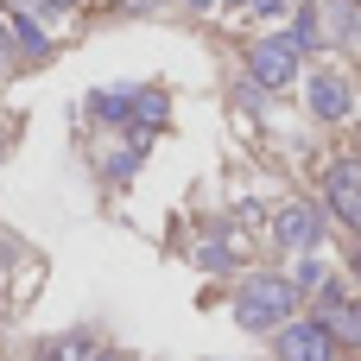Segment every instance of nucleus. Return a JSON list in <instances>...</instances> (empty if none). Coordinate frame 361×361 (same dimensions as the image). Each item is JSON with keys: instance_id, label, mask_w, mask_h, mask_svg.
<instances>
[{"instance_id": "423d86ee", "label": "nucleus", "mask_w": 361, "mask_h": 361, "mask_svg": "<svg viewBox=\"0 0 361 361\" xmlns=\"http://www.w3.org/2000/svg\"><path fill=\"white\" fill-rule=\"evenodd\" d=\"M349 102H355V95H349V82H343V76H330V70H324V76H311V114H317V121H343V114H349Z\"/></svg>"}, {"instance_id": "f8f14e48", "label": "nucleus", "mask_w": 361, "mask_h": 361, "mask_svg": "<svg viewBox=\"0 0 361 361\" xmlns=\"http://www.w3.org/2000/svg\"><path fill=\"white\" fill-rule=\"evenodd\" d=\"M311 286H324V267H317V260H305V267H298V292H311Z\"/></svg>"}, {"instance_id": "2eb2a0df", "label": "nucleus", "mask_w": 361, "mask_h": 361, "mask_svg": "<svg viewBox=\"0 0 361 361\" xmlns=\"http://www.w3.org/2000/svg\"><path fill=\"white\" fill-rule=\"evenodd\" d=\"M32 6H51V13H70L76 0H32Z\"/></svg>"}, {"instance_id": "4468645a", "label": "nucleus", "mask_w": 361, "mask_h": 361, "mask_svg": "<svg viewBox=\"0 0 361 361\" xmlns=\"http://www.w3.org/2000/svg\"><path fill=\"white\" fill-rule=\"evenodd\" d=\"M13 44H19V38H13V19H6V13H0V63H6V57H13Z\"/></svg>"}, {"instance_id": "7ed1b4c3", "label": "nucleus", "mask_w": 361, "mask_h": 361, "mask_svg": "<svg viewBox=\"0 0 361 361\" xmlns=\"http://www.w3.org/2000/svg\"><path fill=\"white\" fill-rule=\"evenodd\" d=\"M273 241L292 247V254H317V241H324V216H317V203H279V216H273Z\"/></svg>"}, {"instance_id": "0eeeda50", "label": "nucleus", "mask_w": 361, "mask_h": 361, "mask_svg": "<svg viewBox=\"0 0 361 361\" xmlns=\"http://www.w3.org/2000/svg\"><path fill=\"white\" fill-rule=\"evenodd\" d=\"M317 324H324V330H330L336 343H361V311L349 305V298H343V292H330V298H324Z\"/></svg>"}, {"instance_id": "dca6fc26", "label": "nucleus", "mask_w": 361, "mask_h": 361, "mask_svg": "<svg viewBox=\"0 0 361 361\" xmlns=\"http://www.w3.org/2000/svg\"><path fill=\"white\" fill-rule=\"evenodd\" d=\"M184 6H190V13H209V6H216V0H184Z\"/></svg>"}, {"instance_id": "20e7f679", "label": "nucleus", "mask_w": 361, "mask_h": 361, "mask_svg": "<svg viewBox=\"0 0 361 361\" xmlns=\"http://www.w3.org/2000/svg\"><path fill=\"white\" fill-rule=\"evenodd\" d=\"M273 349H279V361H330L336 355V336H330L317 317H311V324L292 317V324H279V343H273Z\"/></svg>"}, {"instance_id": "6e6552de", "label": "nucleus", "mask_w": 361, "mask_h": 361, "mask_svg": "<svg viewBox=\"0 0 361 361\" xmlns=\"http://www.w3.org/2000/svg\"><path fill=\"white\" fill-rule=\"evenodd\" d=\"M6 19H13V38H19V51H32V57H38V51H44V32H38L25 13H6Z\"/></svg>"}, {"instance_id": "f03ea898", "label": "nucleus", "mask_w": 361, "mask_h": 361, "mask_svg": "<svg viewBox=\"0 0 361 361\" xmlns=\"http://www.w3.org/2000/svg\"><path fill=\"white\" fill-rule=\"evenodd\" d=\"M298 38L292 32H273V38H254L247 44V76L260 82V89H286L292 76H298Z\"/></svg>"}, {"instance_id": "ddd939ff", "label": "nucleus", "mask_w": 361, "mask_h": 361, "mask_svg": "<svg viewBox=\"0 0 361 361\" xmlns=\"http://www.w3.org/2000/svg\"><path fill=\"white\" fill-rule=\"evenodd\" d=\"M197 260H203V267H209V273H222V267H228V247H203V254H197Z\"/></svg>"}, {"instance_id": "9b49d317", "label": "nucleus", "mask_w": 361, "mask_h": 361, "mask_svg": "<svg viewBox=\"0 0 361 361\" xmlns=\"http://www.w3.org/2000/svg\"><path fill=\"white\" fill-rule=\"evenodd\" d=\"M292 38H298L305 51H311V44H324V38H317V19H311V6H305V13L292 19Z\"/></svg>"}, {"instance_id": "9d476101", "label": "nucleus", "mask_w": 361, "mask_h": 361, "mask_svg": "<svg viewBox=\"0 0 361 361\" xmlns=\"http://www.w3.org/2000/svg\"><path fill=\"white\" fill-rule=\"evenodd\" d=\"M95 114H102V121H127L133 102H127V95H95Z\"/></svg>"}, {"instance_id": "39448f33", "label": "nucleus", "mask_w": 361, "mask_h": 361, "mask_svg": "<svg viewBox=\"0 0 361 361\" xmlns=\"http://www.w3.org/2000/svg\"><path fill=\"white\" fill-rule=\"evenodd\" d=\"M324 197H330V209H336V216L361 235V165H355V159H349V165H336V171L324 178Z\"/></svg>"}, {"instance_id": "f3484780", "label": "nucleus", "mask_w": 361, "mask_h": 361, "mask_svg": "<svg viewBox=\"0 0 361 361\" xmlns=\"http://www.w3.org/2000/svg\"><path fill=\"white\" fill-rule=\"evenodd\" d=\"M127 6H159V0H127Z\"/></svg>"}, {"instance_id": "a211bd4d", "label": "nucleus", "mask_w": 361, "mask_h": 361, "mask_svg": "<svg viewBox=\"0 0 361 361\" xmlns=\"http://www.w3.org/2000/svg\"><path fill=\"white\" fill-rule=\"evenodd\" d=\"M0 267H6V247H0Z\"/></svg>"}, {"instance_id": "f257e3e1", "label": "nucleus", "mask_w": 361, "mask_h": 361, "mask_svg": "<svg viewBox=\"0 0 361 361\" xmlns=\"http://www.w3.org/2000/svg\"><path fill=\"white\" fill-rule=\"evenodd\" d=\"M292 311H298V279L254 273L235 292V324L241 330H279V324H292Z\"/></svg>"}, {"instance_id": "1a4fd4ad", "label": "nucleus", "mask_w": 361, "mask_h": 361, "mask_svg": "<svg viewBox=\"0 0 361 361\" xmlns=\"http://www.w3.org/2000/svg\"><path fill=\"white\" fill-rule=\"evenodd\" d=\"M133 114H140L146 127H159V121H165V95H159V89H152V95H133Z\"/></svg>"}]
</instances>
